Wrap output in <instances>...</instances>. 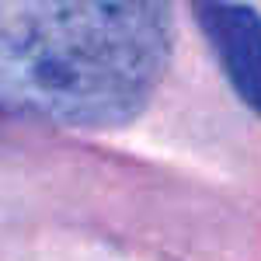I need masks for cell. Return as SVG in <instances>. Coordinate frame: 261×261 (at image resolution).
I'll return each instance as SVG.
<instances>
[{
    "mask_svg": "<svg viewBox=\"0 0 261 261\" xmlns=\"http://www.w3.org/2000/svg\"><path fill=\"white\" fill-rule=\"evenodd\" d=\"M167 60L164 4H0V94L63 125L133 122Z\"/></svg>",
    "mask_w": 261,
    "mask_h": 261,
    "instance_id": "6da1fadb",
    "label": "cell"
},
{
    "mask_svg": "<svg viewBox=\"0 0 261 261\" xmlns=\"http://www.w3.org/2000/svg\"><path fill=\"white\" fill-rule=\"evenodd\" d=\"M195 21L209 35L237 94L261 112V14L247 4H199Z\"/></svg>",
    "mask_w": 261,
    "mask_h": 261,
    "instance_id": "7a4b0ae2",
    "label": "cell"
}]
</instances>
